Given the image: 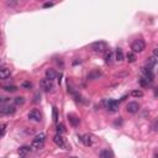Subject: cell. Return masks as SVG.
<instances>
[{"instance_id": "obj_1", "label": "cell", "mask_w": 158, "mask_h": 158, "mask_svg": "<svg viewBox=\"0 0 158 158\" xmlns=\"http://www.w3.org/2000/svg\"><path fill=\"white\" fill-rule=\"evenodd\" d=\"M45 138H46V135H45L43 132L38 133L37 136L32 140L31 148H33V149H40V148H42L43 145H45Z\"/></svg>"}, {"instance_id": "obj_2", "label": "cell", "mask_w": 158, "mask_h": 158, "mask_svg": "<svg viewBox=\"0 0 158 158\" xmlns=\"http://www.w3.org/2000/svg\"><path fill=\"white\" fill-rule=\"evenodd\" d=\"M146 47V43L145 41L138 38V40H135L132 45H131V50H132V53H141V52L145 50Z\"/></svg>"}, {"instance_id": "obj_3", "label": "cell", "mask_w": 158, "mask_h": 158, "mask_svg": "<svg viewBox=\"0 0 158 158\" xmlns=\"http://www.w3.org/2000/svg\"><path fill=\"white\" fill-rule=\"evenodd\" d=\"M40 86H41V89H43L45 91H52L53 90V80L45 78L40 81Z\"/></svg>"}, {"instance_id": "obj_4", "label": "cell", "mask_w": 158, "mask_h": 158, "mask_svg": "<svg viewBox=\"0 0 158 158\" xmlns=\"http://www.w3.org/2000/svg\"><path fill=\"white\" fill-rule=\"evenodd\" d=\"M91 50L96 52V53H103V52L106 50V43L103 42V41H99V42H94L91 45Z\"/></svg>"}, {"instance_id": "obj_5", "label": "cell", "mask_w": 158, "mask_h": 158, "mask_svg": "<svg viewBox=\"0 0 158 158\" xmlns=\"http://www.w3.org/2000/svg\"><path fill=\"white\" fill-rule=\"evenodd\" d=\"M104 105L106 106V109L109 111H113V113L119 109V101H116V100H110V99L108 100L106 99V100H104Z\"/></svg>"}, {"instance_id": "obj_6", "label": "cell", "mask_w": 158, "mask_h": 158, "mask_svg": "<svg viewBox=\"0 0 158 158\" xmlns=\"http://www.w3.org/2000/svg\"><path fill=\"white\" fill-rule=\"evenodd\" d=\"M138 110H140V104L136 103V101L128 103V104H127V106H126V111H127L128 114H136Z\"/></svg>"}, {"instance_id": "obj_7", "label": "cell", "mask_w": 158, "mask_h": 158, "mask_svg": "<svg viewBox=\"0 0 158 158\" xmlns=\"http://www.w3.org/2000/svg\"><path fill=\"white\" fill-rule=\"evenodd\" d=\"M142 73H143V78L147 79L148 83L153 81L154 75H153V73H152V69H149V68H142Z\"/></svg>"}, {"instance_id": "obj_8", "label": "cell", "mask_w": 158, "mask_h": 158, "mask_svg": "<svg viewBox=\"0 0 158 158\" xmlns=\"http://www.w3.org/2000/svg\"><path fill=\"white\" fill-rule=\"evenodd\" d=\"M28 119L36 121V122H40L41 121V114H40V111L36 110V109L31 110L30 113H28Z\"/></svg>"}, {"instance_id": "obj_9", "label": "cell", "mask_w": 158, "mask_h": 158, "mask_svg": "<svg viewBox=\"0 0 158 158\" xmlns=\"http://www.w3.org/2000/svg\"><path fill=\"white\" fill-rule=\"evenodd\" d=\"M53 141L57 146H60V147H67V145H66V141H64V138L62 135H56V136L53 137Z\"/></svg>"}, {"instance_id": "obj_10", "label": "cell", "mask_w": 158, "mask_h": 158, "mask_svg": "<svg viewBox=\"0 0 158 158\" xmlns=\"http://www.w3.org/2000/svg\"><path fill=\"white\" fill-rule=\"evenodd\" d=\"M68 120H69V122H71L73 126H78L79 122H80V119L78 118V116L73 115V114H69V115H68Z\"/></svg>"}, {"instance_id": "obj_11", "label": "cell", "mask_w": 158, "mask_h": 158, "mask_svg": "<svg viewBox=\"0 0 158 158\" xmlns=\"http://www.w3.org/2000/svg\"><path fill=\"white\" fill-rule=\"evenodd\" d=\"M11 71L8 68H0V79H6L10 77Z\"/></svg>"}, {"instance_id": "obj_12", "label": "cell", "mask_w": 158, "mask_h": 158, "mask_svg": "<svg viewBox=\"0 0 158 158\" xmlns=\"http://www.w3.org/2000/svg\"><path fill=\"white\" fill-rule=\"evenodd\" d=\"M56 77H57V73L55 72V69H47L46 71V78L47 79L53 80V79H56Z\"/></svg>"}, {"instance_id": "obj_13", "label": "cell", "mask_w": 158, "mask_h": 158, "mask_svg": "<svg viewBox=\"0 0 158 158\" xmlns=\"http://www.w3.org/2000/svg\"><path fill=\"white\" fill-rule=\"evenodd\" d=\"M156 63H157V57H149L148 58V61H147V67L146 68H149V69H152L154 66H156Z\"/></svg>"}, {"instance_id": "obj_14", "label": "cell", "mask_w": 158, "mask_h": 158, "mask_svg": "<svg viewBox=\"0 0 158 158\" xmlns=\"http://www.w3.org/2000/svg\"><path fill=\"white\" fill-rule=\"evenodd\" d=\"M81 142H83L85 146H91V137L89 136V135H84V136H81Z\"/></svg>"}, {"instance_id": "obj_15", "label": "cell", "mask_w": 158, "mask_h": 158, "mask_svg": "<svg viewBox=\"0 0 158 158\" xmlns=\"http://www.w3.org/2000/svg\"><path fill=\"white\" fill-rule=\"evenodd\" d=\"M113 152L109 151V149H103L100 152V158H113Z\"/></svg>"}, {"instance_id": "obj_16", "label": "cell", "mask_w": 158, "mask_h": 158, "mask_svg": "<svg viewBox=\"0 0 158 158\" xmlns=\"http://www.w3.org/2000/svg\"><path fill=\"white\" fill-rule=\"evenodd\" d=\"M116 61L118 62H121V61H124V52H122L121 48H118L116 50Z\"/></svg>"}, {"instance_id": "obj_17", "label": "cell", "mask_w": 158, "mask_h": 158, "mask_svg": "<svg viewBox=\"0 0 158 158\" xmlns=\"http://www.w3.org/2000/svg\"><path fill=\"white\" fill-rule=\"evenodd\" d=\"M66 126H64L63 124H58L57 125V133L58 135H63V133H66Z\"/></svg>"}, {"instance_id": "obj_18", "label": "cell", "mask_w": 158, "mask_h": 158, "mask_svg": "<svg viewBox=\"0 0 158 158\" xmlns=\"http://www.w3.org/2000/svg\"><path fill=\"white\" fill-rule=\"evenodd\" d=\"M101 75V73L99 72V71H94V72H91L89 75H88V79H96L99 78Z\"/></svg>"}, {"instance_id": "obj_19", "label": "cell", "mask_w": 158, "mask_h": 158, "mask_svg": "<svg viewBox=\"0 0 158 158\" xmlns=\"http://www.w3.org/2000/svg\"><path fill=\"white\" fill-rule=\"evenodd\" d=\"M111 60H113V52H111L110 50H108L106 52H105V62L110 63Z\"/></svg>"}, {"instance_id": "obj_20", "label": "cell", "mask_w": 158, "mask_h": 158, "mask_svg": "<svg viewBox=\"0 0 158 158\" xmlns=\"http://www.w3.org/2000/svg\"><path fill=\"white\" fill-rule=\"evenodd\" d=\"M30 151H31V147H28V146H22V147L19 149V153L20 154H26Z\"/></svg>"}, {"instance_id": "obj_21", "label": "cell", "mask_w": 158, "mask_h": 158, "mask_svg": "<svg viewBox=\"0 0 158 158\" xmlns=\"http://www.w3.org/2000/svg\"><path fill=\"white\" fill-rule=\"evenodd\" d=\"M3 89L6 90V91H10V93H14V91L17 90V86H15V85H5V86H3Z\"/></svg>"}, {"instance_id": "obj_22", "label": "cell", "mask_w": 158, "mask_h": 158, "mask_svg": "<svg viewBox=\"0 0 158 158\" xmlns=\"http://www.w3.org/2000/svg\"><path fill=\"white\" fill-rule=\"evenodd\" d=\"M25 103V98L24 96H17V98H15V104L16 105H22Z\"/></svg>"}, {"instance_id": "obj_23", "label": "cell", "mask_w": 158, "mask_h": 158, "mask_svg": "<svg viewBox=\"0 0 158 158\" xmlns=\"http://www.w3.org/2000/svg\"><path fill=\"white\" fill-rule=\"evenodd\" d=\"M131 94H132V96H135V98H142V96H143V93H142L141 90H133Z\"/></svg>"}, {"instance_id": "obj_24", "label": "cell", "mask_w": 158, "mask_h": 158, "mask_svg": "<svg viewBox=\"0 0 158 158\" xmlns=\"http://www.w3.org/2000/svg\"><path fill=\"white\" fill-rule=\"evenodd\" d=\"M127 61L130 63L135 62V61H136V55H135V53H128L127 55Z\"/></svg>"}, {"instance_id": "obj_25", "label": "cell", "mask_w": 158, "mask_h": 158, "mask_svg": "<svg viewBox=\"0 0 158 158\" xmlns=\"http://www.w3.org/2000/svg\"><path fill=\"white\" fill-rule=\"evenodd\" d=\"M140 83H141L142 86H148V84H149V83H148V80H147V79H145L143 77H142V78H140Z\"/></svg>"}, {"instance_id": "obj_26", "label": "cell", "mask_w": 158, "mask_h": 158, "mask_svg": "<svg viewBox=\"0 0 158 158\" xmlns=\"http://www.w3.org/2000/svg\"><path fill=\"white\" fill-rule=\"evenodd\" d=\"M22 86L26 88V89H30V88H32V83H30V81H24Z\"/></svg>"}, {"instance_id": "obj_27", "label": "cell", "mask_w": 158, "mask_h": 158, "mask_svg": "<svg viewBox=\"0 0 158 158\" xmlns=\"http://www.w3.org/2000/svg\"><path fill=\"white\" fill-rule=\"evenodd\" d=\"M53 120L57 122L58 121V114H57V109L53 108Z\"/></svg>"}, {"instance_id": "obj_28", "label": "cell", "mask_w": 158, "mask_h": 158, "mask_svg": "<svg viewBox=\"0 0 158 158\" xmlns=\"http://www.w3.org/2000/svg\"><path fill=\"white\" fill-rule=\"evenodd\" d=\"M51 6H53V3H45L43 4V8H51Z\"/></svg>"}, {"instance_id": "obj_29", "label": "cell", "mask_w": 158, "mask_h": 158, "mask_svg": "<svg viewBox=\"0 0 158 158\" xmlns=\"http://www.w3.org/2000/svg\"><path fill=\"white\" fill-rule=\"evenodd\" d=\"M38 98H41V96H40L38 94H36V96H35V100H33V101H35V103H38V101H40V99H38Z\"/></svg>"}, {"instance_id": "obj_30", "label": "cell", "mask_w": 158, "mask_h": 158, "mask_svg": "<svg viewBox=\"0 0 158 158\" xmlns=\"http://www.w3.org/2000/svg\"><path fill=\"white\" fill-rule=\"evenodd\" d=\"M72 158H78V157H72Z\"/></svg>"}, {"instance_id": "obj_31", "label": "cell", "mask_w": 158, "mask_h": 158, "mask_svg": "<svg viewBox=\"0 0 158 158\" xmlns=\"http://www.w3.org/2000/svg\"><path fill=\"white\" fill-rule=\"evenodd\" d=\"M22 158H24V157H22Z\"/></svg>"}]
</instances>
